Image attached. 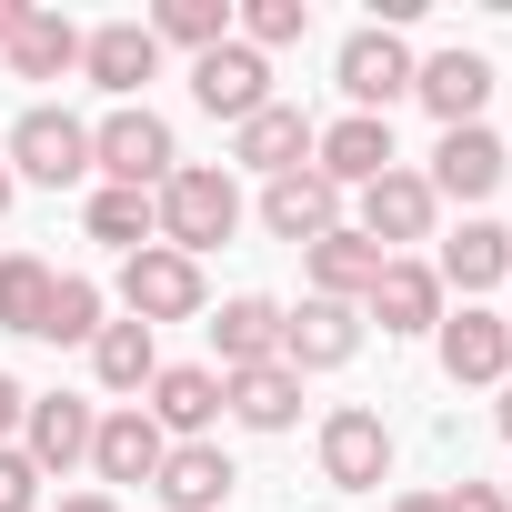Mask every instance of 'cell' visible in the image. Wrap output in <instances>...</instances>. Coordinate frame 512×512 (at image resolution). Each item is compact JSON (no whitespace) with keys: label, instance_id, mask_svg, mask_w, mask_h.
I'll use <instances>...</instances> for the list:
<instances>
[{"label":"cell","instance_id":"6da1fadb","mask_svg":"<svg viewBox=\"0 0 512 512\" xmlns=\"http://www.w3.org/2000/svg\"><path fill=\"white\" fill-rule=\"evenodd\" d=\"M151 201H161V241L181 251V262H201V251H221V241L241 231V181L211 171V161H181Z\"/></svg>","mask_w":512,"mask_h":512},{"label":"cell","instance_id":"7a4b0ae2","mask_svg":"<svg viewBox=\"0 0 512 512\" xmlns=\"http://www.w3.org/2000/svg\"><path fill=\"white\" fill-rule=\"evenodd\" d=\"M91 171H101L111 191H161V181L181 171V151H171V121H161L151 101H121L111 121H91Z\"/></svg>","mask_w":512,"mask_h":512},{"label":"cell","instance_id":"3957f363","mask_svg":"<svg viewBox=\"0 0 512 512\" xmlns=\"http://www.w3.org/2000/svg\"><path fill=\"white\" fill-rule=\"evenodd\" d=\"M332 71H342V101H352V111H372V121H392V101L412 91V71H422V61H412V41H402V31H382V21H362V31L342 41V61H332Z\"/></svg>","mask_w":512,"mask_h":512},{"label":"cell","instance_id":"277c9868","mask_svg":"<svg viewBox=\"0 0 512 512\" xmlns=\"http://www.w3.org/2000/svg\"><path fill=\"white\" fill-rule=\"evenodd\" d=\"M91 171V121H71V111H21L11 121V181H41V191H71Z\"/></svg>","mask_w":512,"mask_h":512},{"label":"cell","instance_id":"5b68a950","mask_svg":"<svg viewBox=\"0 0 512 512\" xmlns=\"http://www.w3.org/2000/svg\"><path fill=\"white\" fill-rule=\"evenodd\" d=\"M211 292H201V262H181V251L171 241H151V251H131V262H121V312L131 322H191Z\"/></svg>","mask_w":512,"mask_h":512},{"label":"cell","instance_id":"8992f818","mask_svg":"<svg viewBox=\"0 0 512 512\" xmlns=\"http://www.w3.org/2000/svg\"><path fill=\"white\" fill-rule=\"evenodd\" d=\"M322 482H332V492H382V482H392V432H382V412H362V402L322 412Z\"/></svg>","mask_w":512,"mask_h":512},{"label":"cell","instance_id":"52a82bcc","mask_svg":"<svg viewBox=\"0 0 512 512\" xmlns=\"http://www.w3.org/2000/svg\"><path fill=\"white\" fill-rule=\"evenodd\" d=\"M191 101L211 111V121H251V111H272V61L262 51H241V41H221V51H201L191 61Z\"/></svg>","mask_w":512,"mask_h":512},{"label":"cell","instance_id":"ba28073f","mask_svg":"<svg viewBox=\"0 0 512 512\" xmlns=\"http://www.w3.org/2000/svg\"><path fill=\"white\" fill-rule=\"evenodd\" d=\"M312 171H322L332 191H372L382 171H402V151H392V121H372V111H342V121L312 141Z\"/></svg>","mask_w":512,"mask_h":512},{"label":"cell","instance_id":"9c48e42d","mask_svg":"<svg viewBox=\"0 0 512 512\" xmlns=\"http://www.w3.org/2000/svg\"><path fill=\"white\" fill-rule=\"evenodd\" d=\"M432 211H442V201H432V181H422V171H382V181L362 191V221H352V231H362V241H382L392 262H402L412 241H432Z\"/></svg>","mask_w":512,"mask_h":512},{"label":"cell","instance_id":"30bf717a","mask_svg":"<svg viewBox=\"0 0 512 512\" xmlns=\"http://www.w3.org/2000/svg\"><path fill=\"white\" fill-rule=\"evenodd\" d=\"M362 352V302H302L282 312V372H342Z\"/></svg>","mask_w":512,"mask_h":512},{"label":"cell","instance_id":"8fae6325","mask_svg":"<svg viewBox=\"0 0 512 512\" xmlns=\"http://www.w3.org/2000/svg\"><path fill=\"white\" fill-rule=\"evenodd\" d=\"M432 342H442V372H452V382H512V322H502V312L462 302V312L432 322Z\"/></svg>","mask_w":512,"mask_h":512},{"label":"cell","instance_id":"7c38bea8","mask_svg":"<svg viewBox=\"0 0 512 512\" xmlns=\"http://www.w3.org/2000/svg\"><path fill=\"white\" fill-rule=\"evenodd\" d=\"M141 412L161 422V442H211V422H221V372H211V362H161Z\"/></svg>","mask_w":512,"mask_h":512},{"label":"cell","instance_id":"4fadbf2b","mask_svg":"<svg viewBox=\"0 0 512 512\" xmlns=\"http://www.w3.org/2000/svg\"><path fill=\"white\" fill-rule=\"evenodd\" d=\"M91 432H101V412L81 392H31V412H21V452L41 462V482L71 472V462H91Z\"/></svg>","mask_w":512,"mask_h":512},{"label":"cell","instance_id":"5bb4252c","mask_svg":"<svg viewBox=\"0 0 512 512\" xmlns=\"http://www.w3.org/2000/svg\"><path fill=\"white\" fill-rule=\"evenodd\" d=\"M262 231H272V241H302V251H312L322 231H342V191H332V181H322V171L302 161V171L262 181Z\"/></svg>","mask_w":512,"mask_h":512},{"label":"cell","instance_id":"9a60e30c","mask_svg":"<svg viewBox=\"0 0 512 512\" xmlns=\"http://www.w3.org/2000/svg\"><path fill=\"white\" fill-rule=\"evenodd\" d=\"M312 141H322V121L292 111V101H272V111H251V121L231 131V161H241V171H262V181H282V171L312 161Z\"/></svg>","mask_w":512,"mask_h":512},{"label":"cell","instance_id":"2e32d148","mask_svg":"<svg viewBox=\"0 0 512 512\" xmlns=\"http://www.w3.org/2000/svg\"><path fill=\"white\" fill-rule=\"evenodd\" d=\"M412 101H422L442 131H462V121H482V101H492V61H482V51H432V61L412 71Z\"/></svg>","mask_w":512,"mask_h":512},{"label":"cell","instance_id":"e0dca14e","mask_svg":"<svg viewBox=\"0 0 512 512\" xmlns=\"http://www.w3.org/2000/svg\"><path fill=\"white\" fill-rule=\"evenodd\" d=\"M502 171H512V161H502V141H492L482 121H462V131H442V151H432V171H422V181H432V201H492V191H502Z\"/></svg>","mask_w":512,"mask_h":512},{"label":"cell","instance_id":"ac0fdd59","mask_svg":"<svg viewBox=\"0 0 512 512\" xmlns=\"http://www.w3.org/2000/svg\"><path fill=\"white\" fill-rule=\"evenodd\" d=\"M251 362H282V302L272 292H241L211 312V372H251Z\"/></svg>","mask_w":512,"mask_h":512},{"label":"cell","instance_id":"d6986e66","mask_svg":"<svg viewBox=\"0 0 512 512\" xmlns=\"http://www.w3.org/2000/svg\"><path fill=\"white\" fill-rule=\"evenodd\" d=\"M81 71H91L111 101H131V91L161 71V41H151V21H101V31H81Z\"/></svg>","mask_w":512,"mask_h":512},{"label":"cell","instance_id":"ffe728a7","mask_svg":"<svg viewBox=\"0 0 512 512\" xmlns=\"http://www.w3.org/2000/svg\"><path fill=\"white\" fill-rule=\"evenodd\" d=\"M231 482H241V472H231V452H221V442H171V452H161V472H151V492H161L171 512H221V502H231Z\"/></svg>","mask_w":512,"mask_h":512},{"label":"cell","instance_id":"44dd1931","mask_svg":"<svg viewBox=\"0 0 512 512\" xmlns=\"http://www.w3.org/2000/svg\"><path fill=\"white\" fill-rule=\"evenodd\" d=\"M221 412H231L241 432H292V422H302V372H282V362L221 372Z\"/></svg>","mask_w":512,"mask_h":512},{"label":"cell","instance_id":"7402d4cb","mask_svg":"<svg viewBox=\"0 0 512 512\" xmlns=\"http://www.w3.org/2000/svg\"><path fill=\"white\" fill-rule=\"evenodd\" d=\"M362 322H382V332H432L442 322V282H432V262H382V282L362 292Z\"/></svg>","mask_w":512,"mask_h":512},{"label":"cell","instance_id":"603a6c76","mask_svg":"<svg viewBox=\"0 0 512 512\" xmlns=\"http://www.w3.org/2000/svg\"><path fill=\"white\" fill-rule=\"evenodd\" d=\"M161 452H171V442H161V422H151L141 402L101 412V432H91V472H101V482H151Z\"/></svg>","mask_w":512,"mask_h":512},{"label":"cell","instance_id":"cb8c5ba5","mask_svg":"<svg viewBox=\"0 0 512 512\" xmlns=\"http://www.w3.org/2000/svg\"><path fill=\"white\" fill-rule=\"evenodd\" d=\"M302 262H312V302H362V292L382 282L392 251H382V241H362V231L342 221V231H322V241L302 251Z\"/></svg>","mask_w":512,"mask_h":512},{"label":"cell","instance_id":"d4e9b609","mask_svg":"<svg viewBox=\"0 0 512 512\" xmlns=\"http://www.w3.org/2000/svg\"><path fill=\"white\" fill-rule=\"evenodd\" d=\"M502 272H512V231H502V221H462V231L442 241V262H432V282H442V292H462V302H472V292H492Z\"/></svg>","mask_w":512,"mask_h":512},{"label":"cell","instance_id":"484cf974","mask_svg":"<svg viewBox=\"0 0 512 512\" xmlns=\"http://www.w3.org/2000/svg\"><path fill=\"white\" fill-rule=\"evenodd\" d=\"M91 372H101V392H151V372H161V342H151V322H101V342H91Z\"/></svg>","mask_w":512,"mask_h":512},{"label":"cell","instance_id":"4316f807","mask_svg":"<svg viewBox=\"0 0 512 512\" xmlns=\"http://www.w3.org/2000/svg\"><path fill=\"white\" fill-rule=\"evenodd\" d=\"M91 241H111L121 262H131V251H151V241H161V201H151V191H111V181H101V191H91Z\"/></svg>","mask_w":512,"mask_h":512},{"label":"cell","instance_id":"83f0119b","mask_svg":"<svg viewBox=\"0 0 512 512\" xmlns=\"http://www.w3.org/2000/svg\"><path fill=\"white\" fill-rule=\"evenodd\" d=\"M51 262H31V251H0V332H31L41 342V312H51Z\"/></svg>","mask_w":512,"mask_h":512},{"label":"cell","instance_id":"f1b7e54d","mask_svg":"<svg viewBox=\"0 0 512 512\" xmlns=\"http://www.w3.org/2000/svg\"><path fill=\"white\" fill-rule=\"evenodd\" d=\"M11 71H21V81H61V71H81V31H71L61 11H31L21 41H11Z\"/></svg>","mask_w":512,"mask_h":512},{"label":"cell","instance_id":"f546056e","mask_svg":"<svg viewBox=\"0 0 512 512\" xmlns=\"http://www.w3.org/2000/svg\"><path fill=\"white\" fill-rule=\"evenodd\" d=\"M151 41H161V51H191V61L221 51V41H231V0H161V11H151Z\"/></svg>","mask_w":512,"mask_h":512},{"label":"cell","instance_id":"4dcf8cb0","mask_svg":"<svg viewBox=\"0 0 512 512\" xmlns=\"http://www.w3.org/2000/svg\"><path fill=\"white\" fill-rule=\"evenodd\" d=\"M302 31H312V0H241V11H231L241 51H292Z\"/></svg>","mask_w":512,"mask_h":512},{"label":"cell","instance_id":"1f68e13d","mask_svg":"<svg viewBox=\"0 0 512 512\" xmlns=\"http://www.w3.org/2000/svg\"><path fill=\"white\" fill-rule=\"evenodd\" d=\"M41 342H101V282L61 272L51 282V312H41Z\"/></svg>","mask_w":512,"mask_h":512},{"label":"cell","instance_id":"d6a6232c","mask_svg":"<svg viewBox=\"0 0 512 512\" xmlns=\"http://www.w3.org/2000/svg\"><path fill=\"white\" fill-rule=\"evenodd\" d=\"M31 502H41V462L21 442H0V512H31Z\"/></svg>","mask_w":512,"mask_h":512},{"label":"cell","instance_id":"836d02e7","mask_svg":"<svg viewBox=\"0 0 512 512\" xmlns=\"http://www.w3.org/2000/svg\"><path fill=\"white\" fill-rule=\"evenodd\" d=\"M442 512H512V492H502V482H452Z\"/></svg>","mask_w":512,"mask_h":512},{"label":"cell","instance_id":"e575fe53","mask_svg":"<svg viewBox=\"0 0 512 512\" xmlns=\"http://www.w3.org/2000/svg\"><path fill=\"white\" fill-rule=\"evenodd\" d=\"M21 412H31V392H21L11 372H0V442H11V432H21Z\"/></svg>","mask_w":512,"mask_h":512},{"label":"cell","instance_id":"d590c367","mask_svg":"<svg viewBox=\"0 0 512 512\" xmlns=\"http://www.w3.org/2000/svg\"><path fill=\"white\" fill-rule=\"evenodd\" d=\"M21 21H31V0H0V51L21 41Z\"/></svg>","mask_w":512,"mask_h":512},{"label":"cell","instance_id":"8d00e7d4","mask_svg":"<svg viewBox=\"0 0 512 512\" xmlns=\"http://www.w3.org/2000/svg\"><path fill=\"white\" fill-rule=\"evenodd\" d=\"M61 512H121L111 492H61Z\"/></svg>","mask_w":512,"mask_h":512},{"label":"cell","instance_id":"74e56055","mask_svg":"<svg viewBox=\"0 0 512 512\" xmlns=\"http://www.w3.org/2000/svg\"><path fill=\"white\" fill-rule=\"evenodd\" d=\"M392 512H442V492H402V502H392Z\"/></svg>","mask_w":512,"mask_h":512},{"label":"cell","instance_id":"f35d334b","mask_svg":"<svg viewBox=\"0 0 512 512\" xmlns=\"http://www.w3.org/2000/svg\"><path fill=\"white\" fill-rule=\"evenodd\" d=\"M492 422H502V442H512V382H502V402H492Z\"/></svg>","mask_w":512,"mask_h":512},{"label":"cell","instance_id":"ab89813d","mask_svg":"<svg viewBox=\"0 0 512 512\" xmlns=\"http://www.w3.org/2000/svg\"><path fill=\"white\" fill-rule=\"evenodd\" d=\"M11 201H21V181H11V161H0V211H11Z\"/></svg>","mask_w":512,"mask_h":512}]
</instances>
